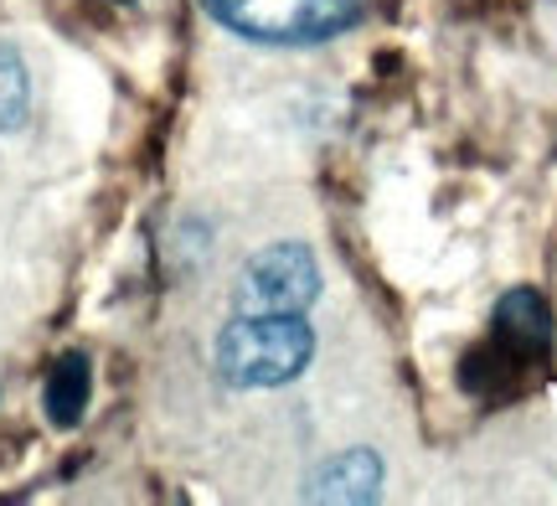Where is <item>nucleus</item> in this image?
<instances>
[{"label": "nucleus", "instance_id": "nucleus-7", "mask_svg": "<svg viewBox=\"0 0 557 506\" xmlns=\"http://www.w3.org/2000/svg\"><path fill=\"white\" fill-rule=\"evenodd\" d=\"M32 114V73L11 41H0V135L21 129Z\"/></svg>", "mask_w": 557, "mask_h": 506}, {"label": "nucleus", "instance_id": "nucleus-4", "mask_svg": "<svg viewBox=\"0 0 557 506\" xmlns=\"http://www.w3.org/2000/svg\"><path fill=\"white\" fill-rule=\"evenodd\" d=\"M320 259L310 244H269L238 269L233 310L238 316H305L320 300Z\"/></svg>", "mask_w": 557, "mask_h": 506}, {"label": "nucleus", "instance_id": "nucleus-3", "mask_svg": "<svg viewBox=\"0 0 557 506\" xmlns=\"http://www.w3.org/2000/svg\"><path fill=\"white\" fill-rule=\"evenodd\" d=\"M222 32L259 47H315L346 37L361 21L357 0H201Z\"/></svg>", "mask_w": 557, "mask_h": 506}, {"label": "nucleus", "instance_id": "nucleus-6", "mask_svg": "<svg viewBox=\"0 0 557 506\" xmlns=\"http://www.w3.org/2000/svg\"><path fill=\"white\" fill-rule=\"evenodd\" d=\"M94 398V367L83 351H67L52 362L47 372V383H41V408H47V419L58 429H73L83 419V408Z\"/></svg>", "mask_w": 557, "mask_h": 506}, {"label": "nucleus", "instance_id": "nucleus-1", "mask_svg": "<svg viewBox=\"0 0 557 506\" xmlns=\"http://www.w3.org/2000/svg\"><path fill=\"white\" fill-rule=\"evenodd\" d=\"M553 357V310L537 289H506L491 316V336L465 351L459 387L480 404H506Z\"/></svg>", "mask_w": 557, "mask_h": 506}, {"label": "nucleus", "instance_id": "nucleus-2", "mask_svg": "<svg viewBox=\"0 0 557 506\" xmlns=\"http://www.w3.org/2000/svg\"><path fill=\"white\" fill-rule=\"evenodd\" d=\"M212 357L227 387H284L315 362V325L305 316H233L218 331Z\"/></svg>", "mask_w": 557, "mask_h": 506}, {"label": "nucleus", "instance_id": "nucleus-5", "mask_svg": "<svg viewBox=\"0 0 557 506\" xmlns=\"http://www.w3.org/2000/svg\"><path fill=\"white\" fill-rule=\"evenodd\" d=\"M377 486H382V460L372 449H346L336 460L310 476L305 496L310 502H377Z\"/></svg>", "mask_w": 557, "mask_h": 506}]
</instances>
